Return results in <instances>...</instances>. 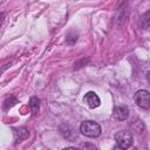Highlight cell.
<instances>
[{
	"mask_svg": "<svg viewBox=\"0 0 150 150\" xmlns=\"http://www.w3.org/2000/svg\"><path fill=\"white\" fill-rule=\"evenodd\" d=\"M80 131L82 135H84L87 137L95 138L101 135V127L98 123H96L94 121H84L80 125Z\"/></svg>",
	"mask_w": 150,
	"mask_h": 150,
	"instance_id": "1",
	"label": "cell"
},
{
	"mask_svg": "<svg viewBox=\"0 0 150 150\" xmlns=\"http://www.w3.org/2000/svg\"><path fill=\"white\" fill-rule=\"evenodd\" d=\"M115 141L117 143L118 146H121L122 149H128L134 144V138L130 131H118L115 135Z\"/></svg>",
	"mask_w": 150,
	"mask_h": 150,
	"instance_id": "2",
	"label": "cell"
},
{
	"mask_svg": "<svg viewBox=\"0 0 150 150\" xmlns=\"http://www.w3.org/2000/svg\"><path fill=\"white\" fill-rule=\"evenodd\" d=\"M135 103L143 109H149L150 108V93L145 89H141L138 91H136L135 96H134Z\"/></svg>",
	"mask_w": 150,
	"mask_h": 150,
	"instance_id": "3",
	"label": "cell"
},
{
	"mask_svg": "<svg viewBox=\"0 0 150 150\" xmlns=\"http://www.w3.org/2000/svg\"><path fill=\"white\" fill-rule=\"evenodd\" d=\"M83 102L90 109H95L101 104V100H100L98 95L96 93H94V91H88L83 97Z\"/></svg>",
	"mask_w": 150,
	"mask_h": 150,
	"instance_id": "4",
	"label": "cell"
},
{
	"mask_svg": "<svg viewBox=\"0 0 150 150\" xmlns=\"http://www.w3.org/2000/svg\"><path fill=\"white\" fill-rule=\"evenodd\" d=\"M114 116L120 121H124L129 116V109L125 105H118L114 109Z\"/></svg>",
	"mask_w": 150,
	"mask_h": 150,
	"instance_id": "5",
	"label": "cell"
},
{
	"mask_svg": "<svg viewBox=\"0 0 150 150\" xmlns=\"http://www.w3.org/2000/svg\"><path fill=\"white\" fill-rule=\"evenodd\" d=\"M14 136H15V141L16 142H21L22 139H25V138H27L29 136V131L26 128H19V129H16L14 131Z\"/></svg>",
	"mask_w": 150,
	"mask_h": 150,
	"instance_id": "6",
	"label": "cell"
},
{
	"mask_svg": "<svg viewBox=\"0 0 150 150\" xmlns=\"http://www.w3.org/2000/svg\"><path fill=\"white\" fill-rule=\"evenodd\" d=\"M29 109H30V112L33 115H36L39 112V109H40V101L38 97L33 96L29 101Z\"/></svg>",
	"mask_w": 150,
	"mask_h": 150,
	"instance_id": "7",
	"label": "cell"
},
{
	"mask_svg": "<svg viewBox=\"0 0 150 150\" xmlns=\"http://www.w3.org/2000/svg\"><path fill=\"white\" fill-rule=\"evenodd\" d=\"M139 26L142 28H148L150 26V11L145 12L141 16V19H139Z\"/></svg>",
	"mask_w": 150,
	"mask_h": 150,
	"instance_id": "8",
	"label": "cell"
},
{
	"mask_svg": "<svg viewBox=\"0 0 150 150\" xmlns=\"http://www.w3.org/2000/svg\"><path fill=\"white\" fill-rule=\"evenodd\" d=\"M82 149L83 150H96V146L93 143H84L82 144Z\"/></svg>",
	"mask_w": 150,
	"mask_h": 150,
	"instance_id": "9",
	"label": "cell"
},
{
	"mask_svg": "<svg viewBox=\"0 0 150 150\" xmlns=\"http://www.w3.org/2000/svg\"><path fill=\"white\" fill-rule=\"evenodd\" d=\"M111 150H124V149H122L121 146H118V145H116V146H114Z\"/></svg>",
	"mask_w": 150,
	"mask_h": 150,
	"instance_id": "10",
	"label": "cell"
},
{
	"mask_svg": "<svg viewBox=\"0 0 150 150\" xmlns=\"http://www.w3.org/2000/svg\"><path fill=\"white\" fill-rule=\"evenodd\" d=\"M63 150H80V149H76V148H71V146H69V148H64Z\"/></svg>",
	"mask_w": 150,
	"mask_h": 150,
	"instance_id": "11",
	"label": "cell"
}]
</instances>
